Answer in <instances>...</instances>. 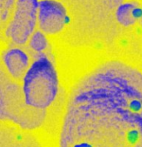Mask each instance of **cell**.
<instances>
[{
    "mask_svg": "<svg viewBox=\"0 0 142 147\" xmlns=\"http://www.w3.org/2000/svg\"><path fill=\"white\" fill-rule=\"evenodd\" d=\"M65 147H142V72L119 60L96 67L76 90Z\"/></svg>",
    "mask_w": 142,
    "mask_h": 147,
    "instance_id": "1",
    "label": "cell"
},
{
    "mask_svg": "<svg viewBox=\"0 0 142 147\" xmlns=\"http://www.w3.org/2000/svg\"><path fill=\"white\" fill-rule=\"evenodd\" d=\"M57 90L56 73L47 59L37 61L25 79V94L32 102L47 104Z\"/></svg>",
    "mask_w": 142,
    "mask_h": 147,
    "instance_id": "2",
    "label": "cell"
},
{
    "mask_svg": "<svg viewBox=\"0 0 142 147\" xmlns=\"http://www.w3.org/2000/svg\"><path fill=\"white\" fill-rule=\"evenodd\" d=\"M27 56L22 51H13L6 55V65L15 76H19L27 68Z\"/></svg>",
    "mask_w": 142,
    "mask_h": 147,
    "instance_id": "3",
    "label": "cell"
}]
</instances>
